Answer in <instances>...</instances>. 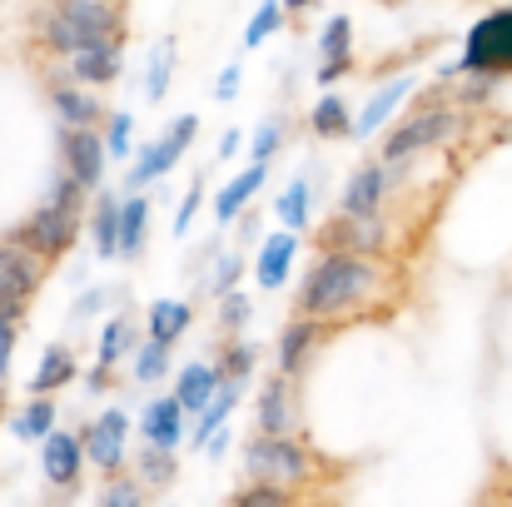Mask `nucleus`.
<instances>
[{
    "instance_id": "79ce46f5",
    "label": "nucleus",
    "mask_w": 512,
    "mask_h": 507,
    "mask_svg": "<svg viewBox=\"0 0 512 507\" xmlns=\"http://www.w3.org/2000/svg\"><path fill=\"white\" fill-rule=\"evenodd\" d=\"M100 507H145V488L135 483V478H110V488H105V498H100Z\"/></svg>"
},
{
    "instance_id": "f704fd0d",
    "label": "nucleus",
    "mask_w": 512,
    "mask_h": 507,
    "mask_svg": "<svg viewBox=\"0 0 512 507\" xmlns=\"http://www.w3.org/2000/svg\"><path fill=\"white\" fill-rule=\"evenodd\" d=\"M174 448H160V443H150L145 453H140V483H150V488H170L174 483Z\"/></svg>"
},
{
    "instance_id": "9b49d317",
    "label": "nucleus",
    "mask_w": 512,
    "mask_h": 507,
    "mask_svg": "<svg viewBox=\"0 0 512 507\" xmlns=\"http://www.w3.org/2000/svg\"><path fill=\"white\" fill-rule=\"evenodd\" d=\"M40 35H45V45L55 50V55H75V50H85V45H100V40H120L115 30H105V25H90V20H75V15H65V10H55L50 5V15L40 20Z\"/></svg>"
},
{
    "instance_id": "1a4fd4ad",
    "label": "nucleus",
    "mask_w": 512,
    "mask_h": 507,
    "mask_svg": "<svg viewBox=\"0 0 512 507\" xmlns=\"http://www.w3.org/2000/svg\"><path fill=\"white\" fill-rule=\"evenodd\" d=\"M383 249V224H378V214H368V219H358V214H339V219H329L324 224V234H319V254H378Z\"/></svg>"
},
{
    "instance_id": "2f4dec72",
    "label": "nucleus",
    "mask_w": 512,
    "mask_h": 507,
    "mask_svg": "<svg viewBox=\"0 0 512 507\" xmlns=\"http://www.w3.org/2000/svg\"><path fill=\"white\" fill-rule=\"evenodd\" d=\"M10 428H15V438H40L45 443V433H55V403H50V393H35V403Z\"/></svg>"
},
{
    "instance_id": "f03ea898",
    "label": "nucleus",
    "mask_w": 512,
    "mask_h": 507,
    "mask_svg": "<svg viewBox=\"0 0 512 507\" xmlns=\"http://www.w3.org/2000/svg\"><path fill=\"white\" fill-rule=\"evenodd\" d=\"M373 289H378V264L368 254H319V264L299 284V314L339 319L358 309Z\"/></svg>"
},
{
    "instance_id": "cd10ccee",
    "label": "nucleus",
    "mask_w": 512,
    "mask_h": 507,
    "mask_svg": "<svg viewBox=\"0 0 512 507\" xmlns=\"http://www.w3.org/2000/svg\"><path fill=\"white\" fill-rule=\"evenodd\" d=\"M309 130H314L319 140H348V135H353L348 100H339V95H324V100L309 110Z\"/></svg>"
},
{
    "instance_id": "39448f33",
    "label": "nucleus",
    "mask_w": 512,
    "mask_h": 507,
    "mask_svg": "<svg viewBox=\"0 0 512 507\" xmlns=\"http://www.w3.org/2000/svg\"><path fill=\"white\" fill-rule=\"evenodd\" d=\"M458 70L463 75H503V70H512V5L483 15L468 30V45H463Z\"/></svg>"
},
{
    "instance_id": "5701e85b",
    "label": "nucleus",
    "mask_w": 512,
    "mask_h": 507,
    "mask_svg": "<svg viewBox=\"0 0 512 507\" xmlns=\"http://www.w3.org/2000/svg\"><path fill=\"white\" fill-rule=\"evenodd\" d=\"M219 383H224V378H219V368H214V363H189V368L179 373V383H174V398H179V408H184V413H194V418H199V413H204V403L219 393Z\"/></svg>"
},
{
    "instance_id": "4be33fe9",
    "label": "nucleus",
    "mask_w": 512,
    "mask_h": 507,
    "mask_svg": "<svg viewBox=\"0 0 512 507\" xmlns=\"http://www.w3.org/2000/svg\"><path fill=\"white\" fill-rule=\"evenodd\" d=\"M140 433H145V443H160V448H179V438H184V408H179V398H155L150 408H145V418H140Z\"/></svg>"
},
{
    "instance_id": "49530a36",
    "label": "nucleus",
    "mask_w": 512,
    "mask_h": 507,
    "mask_svg": "<svg viewBox=\"0 0 512 507\" xmlns=\"http://www.w3.org/2000/svg\"><path fill=\"white\" fill-rule=\"evenodd\" d=\"M239 145H244V135H239V130H224L214 155H219V160H234V155H239Z\"/></svg>"
},
{
    "instance_id": "8fccbe9b",
    "label": "nucleus",
    "mask_w": 512,
    "mask_h": 507,
    "mask_svg": "<svg viewBox=\"0 0 512 507\" xmlns=\"http://www.w3.org/2000/svg\"><path fill=\"white\" fill-rule=\"evenodd\" d=\"M110 5H120V0H110Z\"/></svg>"
},
{
    "instance_id": "f257e3e1",
    "label": "nucleus",
    "mask_w": 512,
    "mask_h": 507,
    "mask_svg": "<svg viewBox=\"0 0 512 507\" xmlns=\"http://www.w3.org/2000/svg\"><path fill=\"white\" fill-rule=\"evenodd\" d=\"M80 229H85V184L60 165L50 194L10 229V239L25 244V249L40 254V259H60V254L80 239Z\"/></svg>"
},
{
    "instance_id": "f3484780",
    "label": "nucleus",
    "mask_w": 512,
    "mask_h": 507,
    "mask_svg": "<svg viewBox=\"0 0 512 507\" xmlns=\"http://www.w3.org/2000/svg\"><path fill=\"white\" fill-rule=\"evenodd\" d=\"M383 194H388V169H383V165L353 169V174H348V189H343V214L368 219V214H378Z\"/></svg>"
},
{
    "instance_id": "72a5a7b5",
    "label": "nucleus",
    "mask_w": 512,
    "mask_h": 507,
    "mask_svg": "<svg viewBox=\"0 0 512 507\" xmlns=\"http://www.w3.org/2000/svg\"><path fill=\"white\" fill-rule=\"evenodd\" d=\"M130 348H135V324L120 314V319H110L105 334H100V368H115Z\"/></svg>"
},
{
    "instance_id": "dca6fc26",
    "label": "nucleus",
    "mask_w": 512,
    "mask_h": 507,
    "mask_svg": "<svg viewBox=\"0 0 512 507\" xmlns=\"http://www.w3.org/2000/svg\"><path fill=\"white\" fill-rule=\"evenodd\" d=\"M70 80L80 85H115L120 80V40H100V45H85L70 55Z\"/></svg>"
},
{
    "instance_id": "58836bf2",
    "label": "nucleus",
    "mask_w": 512,
    "mask_h": 507,
    "mask_svg": "<svg viewBox=\"0 0 512 507\" xmlns=\"http://www.w3.org/2000/svg\"><path fill=\"white\" fill-rule=\"evenodd\" d=\"M284 135H289V125H284V120H264V125H259V135H254V165H269V160L284 150Z\"/></svg>"
},
{
    "instance_id": "4c0bfd02",
    "label": "nucleus",
    "mask_w": 512,
    "mask_h": 507,
    "mask_svg": "<svg viewBox=\"0 0 512 507\" xmlns=\"http://www.w3.org/2000/svg\"><path fill=\"white\" fill-rule=\"evenodd\" d=\"M279 20H284V0H264L259 10H254V20H249V30H244V50H254V45H264L274 30H279Z\"/></svg>"
},
{
    "instance_id": "9d476101",
    "label": "nucleus",
    "mask_w": 512,
    "mask_h": 507,
    "mask_svg": "<svg viewBox=\"0 0 512 507\" xmlns=\"http://www.w3.org/2000/svg\"><path fill=\"white\" fill-rule=\"evenodd\" d=\"M125 438H130V418H125L120 408H110L100 423H90V428L80 433V443H85L90 463H95L105 478H115V473L125 468Z\"/></svg>"
},
{
    "instance_id": "473e14b6",
    "label": "nucleus",
    "mask_w": 512,
    "mask_h": 507,
    "mask_svg": "<svg viewBox=\"0 0 512 507\" xmlns=\"http://www.w3.org/2000/svg\"><path fill=\"white\" fill-rule=\"evenodd\" d=\"M170 75H174V40H155V50H150V75H145V95H150L155 105L165 100Z\"/></svg>"
},
{
    "instance_id": "6ab92c4d",
    "label": "nucleus",
    "mask_w": 512,
    "mask_h": 507,
    "mask_svg": "<svg viewBox=\"0 0 512 507\" xmlns=\"http://www.w3.org/2000/svg\"><path fill=\"white\" fill-rule=\"evenodd\" d=\"M294 254H299V234H294V229H279V234H269V239H264V249H259V264H254V279H259V289H279V284L289 279V264H294Z\"/></svg>"
},
{
    "instance_id": "a19ab883",
    "label": "nucleus",
    "mask_w": 512,
    "mask_h": 507,
    "mask_svg": "<svg viewBox=\"0 0 512 507\" xmlns=\"http://www.w3.org/2000/svg\"><path fill=\"white\" fill-rule=\"evenodd\" d=\"M234 507H289V488H279V483H249Z\"/></svg>"
},
{
    "instance_id": "09e8293b",
    "label": "nucleus",
    "mask_w": 512,
    "mask_h": 507,
    "mask_svg": "<svg viewBox=\"0 0 512 507\" xmlns=\"http://www.w3.org/2000/svg\"><path fill=\"white\" fill-rule=\"evenodd\" d=\"M309 5H314V0H284V10H289V15H299V10H309Z\"/></svg>"
},
{
    "instance_id": "2eb2a0df",
    "label": "nucleus",
    "mask_w": 512,
    "mask_h": 507,
    "mask_svg": "<svg viewBox=\"0 0 512 507\" xmlns=\"http://www.w3.org/2000/svg\"><path fill=\"white\" fill-rule=\"evenodd\" d=\"M40 468L55 488H75L80 468H85V443L75 433H45V448H40Z\"/></svg>"
},
{
    "instance_id": "20e7f679",
    "label": "nucleus",
    "mask_w": 512,
    "mask_h": 507,
    "mask_svg": "<svg viewBox=\"0 0 512 507\" xmlns=\"http://www.w3.org/2000/svg\"><path fill=\"white\" fill-rule=\"evenodd\" d=\"M453 130H458V115H453L448 105L413 110L398 130H388V140H383V165H408V160H418L423 150L453 140Z\"/></svg>"
},
{
    "instance_id": "4468645a",
    "label": "nucleus",
    "mask_w": 512,
    "mask_h": 507,
    "mask_svg": "<svg viewBox=\"0 0 512 507\" xmlns=\"http://www.w3.org/2000/svg\"><path fill=\"white\" fill-rule=\"evenodd\" d=\"M299 428V393H294V378L279 373L274 383H264L259 393V433H294Z\"/></svg>"
},
{
    "instance_id": "c03bdc74",
    "label": "nucleus",
    "mask_w": 512,
    "mask_h": 507,
    "mask_svg": "<svg viewBox=\"0 0 512 507\" xmlns=\"http://www.w3.org/2000/svg\"><path fill=\"white\" fill-rule=\"evenodd\" d=\"M199 199H204V179L179 199V214H174V234H189V224H194V209H199Z\"/></svg>"
},
{
    "instance_id": "0eeeda50",
    "label": "nucleus",
    "mask_w": 512,
    "mask_h": 507,
    "mask_svg": "<svg viewBox=\"0 0 512 507\" xmlns=\"http://www.w3.org/2000/svg\"><path fill=\"white\" fill-rule=\"evenodd\" d=\"M199 135V115H179L170 125V135H160L155 145H145L140 155H135V165L125 174V189H145V184H155V179H165L179 160H184V150H189V140Z\"/></svg>"
},
{
    "instance_id": "393cba45",
    "label": "nucleus",
    "mask_w": 512,
    "mask_h": 507,
    "mask_svg": "<svg viewBox=\"0 0 512 507\" xmlns=\"http://www.w3.org/2000/svg\"><path fill=\"white\" fill-rule=\"evenodd\" d=\"M145 234H150V199L145 194H130L120 204V259H140Z\"/></svg>"
},
{
    "instance_id": "bb28decb",
    "label": "nucleus",
    "mask_w": 512,
    "mask_h": 507,
    "mask_svg": "<svg viewBox=\"0 0 512 507\" xmlns=\"http://www.w3.org/2000/svg\"><path fill=\"white\" fill-rule=\"evenodd\" d=\"M239 393H244V383H219V393L204 403V413H199V423H194V448H204V443H209V438L224 428V418L234 413Z\"/></svg>"
},
{
    "instance_id": "aec40b11",
    "label": "nucleus",
    "mask_w": 512,
    "mask_h": 507,
    "mask_svg": "<svg viewBox=\"0 0 512 507\" xmlns=\"http://www.w3.org/2000/svg\"><path fill=\"white\" fill-rule=\"evenodd\" d=\"M319 338H324V329H319V319H294L289 329H284V338H279V373H289V378H299L304 373V363H309V353L319 348Z\"/></svg>"
},
{
    "instance_id": "37998d69",
    "label": "nucleus",
    "mask_w": 512,
    "mask_h": 507,
    "mask_svg": "<svg viewBox=\"0 0 512 507\" xmlns=\"http://www.w3.org/2000/svg\"><path fill=\"white\" fill-rule=\"evenodd\" d=\"M239 274H244V254H224V259H214V279H209L204 289H209V294H229Z\"/></svg>"
},
{
    "instance_id": "f8f14e48",
    "label": "nucleus",
    "mask_w": 512,
    "mask_h": 507,
    "mask_svg": "<svg viewBox=\"0 0 512 507\" xmlns=\"http://www.w3.org/2000/svg\"><path fill=\"white\" fill-rule=\"evenodd\" d=\"M50 105H55V125H80V130H100L110 115H105V105L90 95V85H80V80H60V85H50Z\"/></svg>"
},
{
    "instance_id": "e433bc0d",
    "label": "nucleus",
    "mask_w": 512,
    "mask_h": 507,
    "mask_svg": "<svg viewBox=\"0 0 512 507\" xmlns=\"http://www.w3.org/2000/svg\"><path fill=\"white\" fill-rule=\"evenodd\" d=\"M165 368H170V343L145 338V343H140V353H135V378H140V383H160V378H165Z\"/></svg>"
},
{
    "instance_id": "c9c22d12",
    "label": "nucleus",
    "mask_w": 512,
    "mask_h": 507,
    "mask_svg": "<svg viewBox=\"0 0 512 507\" xmlns=\"http://www.w3.org/2000/svg\"><path fill=\"white\" fill-rule=\"evenodd\" d=\"M105 150H110V160H130L135 155V115L115 110L105 120Z\"/></svg>"
},
{
    "instance_id": "412c9836",
    "label": "nucleus",
    "mask_w": 512,
    "mask_h": 507,
    "mask_svg": "<svg viewBox=\"0 0 512 507\" xmlns=\"http://www.w3.org/2000/svg\"><path fill=\"white\" fill-rule=\"evenodd\" d=\"M120 194L100 189L95 194V214H90V239H95V254L100 259H120Z\"/></svg>"
},
{
    "instance_id": "423d86ee",
    "label": "nucleus",
    "mask_w": 512,
    "mask_h": 507,
    "mask_svg": "<svg viewBox=\"0 0 512 507\" xmlns=\"http://www.w3.org/2000/svg\"><path fill=\"white\" fill-rule=\"evenodd\" d=\"M40 279H45V259L30 254L25 244L5 239L0 244V319H20L30 309Z\"/></svg>"
},
{
    "instance_id": "a18cd8bd",
    "label": "nucleus",
    "mask_w": 512,
    "mask_h": 507,
    "mask_svg": "<svg viewBox=\"0 0 512 507\" xmlns=\"http://www.w3.org/2000/svg\"><path fill=\"white\" fill-rule=\"evenodd\" d=\"M214 95H219V100H234V95H239V65H224V70H219Z\"/></svg>"
},
{
    "instance_id": "7c9ffc66",
    "label": "nucleus",
    "mask_w": 512,
    "mask_h": 507,
    "mask_svg": "<svg viewBox=\"0 0 512 507\" xmlns=\"http://www.w3.org/2000/svg\"><path fill=\"white\" fill-rule=\"evenodd\" d=\"M254 363H259V348L254 343H244V338H234V343H224V353H219V378L224 383H244L249 373H254Z\"/></svg>"
},
{
    "instance_id": "b1692460",
    "label": "nucleus",
    "mask_w": 512,
    "mask_h": 507,
    "mask_svg": "<svg viewBox=\"0 0 512 507\" xmlns=\"http://www.w3.org/2000/svg\"><path fill=\"white\" fill-rule=\"evenodd\" d=\"M264 174H269L264 165H249L244 174H234V179H229V184H224V189L214 194V219H219V224H234V219L244 214V204H249V199L259 194Z\"/></svg>"
},
{
    "instance_id": "7ed1b4c3",
    "label": "nucleus",
    "mask_w": 512,
    "mask_h": 507,
    "mask_svg": "<svg viewBox=\"0 0 512 507\" xmlns=\"http://www.w3.org/2000/svg\"><path fill=\"white\" fill-rule=\"evenodd\" d=\"M244 473L254 483H279V488H294L309 478V453L294 443V433H259L244 443Z\"/></svg>"
},
{
    "instance_id": "6e6552de",
    "label": "nucleus",
    "mask_w": 512,
    "mask_h": 507,
    "mask_svg": "<svg viewBox=\"0 0 512 507\" xmlns=\"http://www.w3.org/2000/svg\"><path fill=\"white\" fill-rule=\"evenodd\" d=\"M55 135H60V165L85 184V194H95L105 184V160H110L105 135L100 130H80V125H60Z\"/></svg>"
},
{
    "instance_id": "c756f323",
    "label": "nucleus",
    "mask_w": 512,
    "mask_h": 507,
    "mask_svg": "<svg viewBox=\"0 0 512 507\" xmlns=\"http://www.w3.org/2000/svg\"><path fill=\"white\" fill-rule=\"evenodd\" d=\"M279 219H284V229H294V234H304L309 229V209H314V189H309V179H294V184H284V194H279Z\"/></svg>"
},
{
    "instance_id": "c85d7f7f",
    "label": "nucleus",
    "mask_w": 512,
    "mask_h": 507,
    "mask_svg": "<svg viewBox=\"0 0 512 507\" xmlns=\"http://www.w3.org/2000/svg\"><path fill=\"white\" fill-rule=\"evenodd\" d=\"M189 324H194V314H189V304H179V299H160V304H150V338H160V343H179V338L189 334Z\"/></svg>"
},
{
    "instance_id": "ddd939ff",
    "label": "nucleus",
    "mask_w": 512,
    "mask_h": 507,
    "mask_svg": "<svg viewBox=\"0 0 512 507\" xmlns=\"http://www.w3.org/2000/svg\"><path fill=\"white\" fill-rule=\"evenodd\" d=\"M353 70V20L348 15H329V25L319 30V85H334Z\"/></svg>"
},
{
    "instance_id": "ea45409f",
    "label": "nucleus",
    "mask_w": 512,
    "mask_h": 507,
    "mask_svg": "<svg viewBox=\"0 0 512 507\" xmlns=\"http://www.w3.org/2000/svg\"><path fill=\"white\" fill-rule=\"evenodd\" d=\"M249 309H254V304H249V294L229 289V294H224V304H219V329H224V334H239V329L249 324Z\"/></svg>"
},
{
    "instance_id": "a878e982",
    "label": "nucleus",
    "mask_w": 512,
    "mask_h": 507,
    "mask_svg": "<svg viewBox=\"0 0 512 507\" xmlns=\"http://www.w3.org/2000/svg\"><path fill=\"white\" fill-rule=\"evenodd\" d=\"M65 383H75V353L65 343H50L40 368H35V378H30V393H55Z\"/></svg>"
},
{
    "instance_id": "de8ad7c7",
    "label": "nucleus",
    "mask_w": 512,
    "mask_h": 507,
    "mask_svg": "<svg viewBox=\"0 0 512 507\" xmlns=\"http://www.w3.org/2000/svg\"><path fill=\"white\" fill-rule=\"evenodd\" d=\"M239 239L249 244V239H259V219L254 214H244V224H239Z\"/></svg>"
},
{
    "instance_id": "a211bd4d",
    "label": "nucleus",
    "mask_w": 512,
    "mask_h": 507,
    "mask_svg": "<svg viewBox=\"0 0 512 507\" xmlns=\"http://www.w3.org/2000/svg\"><path fill=\"white\" fill-rule=\"evenodd\" d=\"M413 85H418L413 75H393V80H388V85H383V90H378V95L363 105V115L353 120V135H358V140H368L378 125H388V120H393V110H398V105L413 95Z\"/></svg>"
}]
</instances>
